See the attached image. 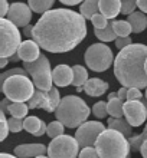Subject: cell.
<instances>
[{"instance_id":"27","label":"cell","mask_w":147,"mask_h":158,"mask_svg":"<svg viewBox=\"0 0 147 158\" xmlns=\"http://www.w3.org/2000/svg\"><path fill=\"white\" fill-rule=\"evenodd\" d=\"M29 109V105H26L25 102H12L9 106V114L16 118H25Z\"/></svg>"},{"instance_id":"54","label":"cell","mask_w":147,"mask_h":158,"mask_svg":"<svg viewBox=\"0 0 147 158\" xmlns=\"http://www.w3.org/2000/svg\"><path fill=\"white\" fill-rule=\"evenodd\" d=\"M127 158H131V155H130V154H128V155H127Z\"/></svg>"},{"instance_id":"48","label":"cell","mask_w":147,"mask_h":158,"mask_svg":"<svg viewBox=\"0 0 147 158\" xmlns=\"http://www.w3.org/2000/svg\"><path fill=\"white\" fill-rule=\"evenodd\" d=\"M107 98H108V101L114 99V98H118V92H111V94H110V95L107 96Z\"/></svg>"},{"instance_id":"18","label":"cell","mask_w":147,"mask_h":158,"mask_svg":"<svg viewBox=\"0 0 147 158\" xmlns=\"http://www.w3.org/2000/svg\"><path fill=\"white\" fill-rule=\"evenodd\" d=\"M100 12L107 19H115L121 13V0H100Z\"/></svg>"},{"instance_id":"16","label":"cell","mask_w":147,"mask_h":158,"mask_svg":"<svg viewBox=\"0 0 147 158\" xmlns=\"http://www.w3.org/2000/svg\"><path fill=\"white\" fill-rule=\"evenodd\" d=\"M48 152L43 144H22L15 148V155L19 158H35Z\"/></svg>"},{"instance_id":"14","label":"cell","mask_w":147,"mask_h":158,"mask_svg":"<svg viewBox=\"0 0 147 158\" xmlns=\"http://www.w3.org/2000/svg\"><path fill=\"white\" fill-rule=\"evenodd\" d=\"M17 55L20 56V60L23 62H33L41 56V46L36 40L28 39L20 43L17 49Z\"/></svg>"},{"instance_id":"45","label":"cell","mask_w":147,"mask_h":158,"mask_svg":"<svg viewBox=\"0 0 147 158\" xmlns=\"http://www.w3.org/2000/svg\"><path fill=\"white\" fill-rule=\"evenodd\" d=\"M140 154L143 155V158H147V138L144 139L143 145H141V150H140Z\"/></svg>"},{"instance_id":"32","label":"cell","mask_w":147,"mask_h":158,"mask_svg":"<svg viewBox=\"0 0 147 158\" xmlns=\"http://www.w3.org/2000/svg\"><path fill=\"white\" fill-rule=\"evenodd\" d=\"M91 22H93V25H94V27H95V29H104L105 26L108 25L110 19H107L102 13L98 12L97 15H94V16H93Z\"/></svg>"},{"instance_id":"8","label":"cell","mask_w":147,"mask_h":158,"mask_svg":"<svg viewBox=\"0 0 147 158\" xmlns=\"http://www.w3.org/2000/svg\"><path fill=\"white\" fill-rule=\"evenodd\" d=\"M85 63L94 72H104L114 63L113 50L104 43H94L85 52Z\"/></svg>"},{"instance_id":"19","label":"cell","mask_w":147,"mask_h":158,"mask_svg":"<svg viewBox=\"0 0 147 158\" xmlns=\"http://www.w3.org/2000/svg\"><path fill=\"white\" fill-rule=\"evenodd\" d=\"M108 128H113V129H117V131H120V132H123L124 135H126L127 138L133 137V125L127 121V118H114L111 117L108 119Z\"/></svg>"},{"instance_id":"24","label":"cell","mask_w":147,"mask_h":158,"mask_svg":"<svg viewBox=\"0 0 147 158\" xmlns=\"http://www.w3.org/2000/svg\"><path fill=\"white\" fill-rule=\"evenodd\" d=\"M41 127H42V119L38 117H26L25 118V124H23V128L25 131H28L29 134L38 137L39 131H41Z\"/></svg>"},{"instance_id":"12","label":"cell","mask_w":147,"mask_h":158,"mask_svg":"<svg viewBox=\"0 0 147 158\" xmlns=\"http://www.w3.org/2000/svg\"><path fill=\"white\" fill-rule=\"evenodd\" d=\"M124 117L133 127H140L147 121V108L143 101H126L124 102Z\"/></svg>"},{"instance_id":"28","label":"cell","mask_w":147,"mask_h":158,"mask_svg":"<svg viewBox=\"0 0 147 158\" xmlns=\"http://www.w3.org/2000/svg\"><path fill=\"white\" fill-rule=\"evenodd\" d=\"M114 30L117 36H130L133 27L128 20H114Z\"/></svg>"},{"instance_id":"39","label":"cell","mask_w":147,"mask_h":158,"mask_svg":"<svg viewBox=\"0 0 147 158\" xmlns=\"http://www.w3.org/2000/svg\"><path fill=\"white\" fill-rule=\"evenodd\" d=\"M143 99V94L140 92L139 88H128V98L127 101H140Z\"/></svg>"},{"instance_id":"15","label":"cell","mask_w":147,"mask_h":158,"mask_svg":"<svg viewBox=\"0 0 147 158\" xmlns=\"http://www.w3.org/2000/svg\"><path fill=\"white\" fill-rule=\"evenodd\" d=\"M52 78H54V85L59 88H67L72 85L74 81V69L68 65H58L52 71Z\"/></svg>"},{"instance_id":"51","label":"cell","mask_w":147,"mask_h":158,"mask_svg":"<svg viewBox=\"0 0 147 158\" xmlns=\"http://www.w3.org/2000/svg\"><path fill=\"white\" fill-rule=\"evenodd\" d=\"M35 158H50L49 155H48V157H45V155H39V157H35Z\"/></svg>"},{"instance_id":"38","label":"cell","mask_w":147,"mask_h":158,"mask_svg":"<svg viewBox=\"0 0 147 158\" xmlns=\"http://www.w3.org/2000/svg\"><path fill=\"white\" fill-rule=\"evenodd\" d=\"M133 43V40H131L130 36H117V39H115V46H117V49H124L126 46L131 45Z\"/></svg>"},{"instance_id":"46","label":"cell","mask_w":147,"mask_h":158,"mask_svg":"<svg viewBox=\"0 0 147 158\" xmlns=\"http://www.w3.org/2000/svg\"><path fill=\"white\" fill-rule=\"evenodd\" d=\"M9 63V58H0V68H4Z\"/></svg>"},{"instance_id":"11","label":"cell","mask_w":147,"mask_h":158,"mask_svg":"<svg viewBox=\"0 0 147 158\" xmlns=\"http://www.w3.org/2000/svg\"><path fill=\"white\" fill-rule=\"evenodd\" d=\"M102 131H105V127L100 121H85L84 124H81L78 127L75 132V138L80 142L81 148L95 147V142Z\"/></svg>"},{"instance_id":"25","label":"cell","mask_w":147,"mask_h":158,"mask_svg":"<svg viewBox=\"0 0 147 158\" xmlns=\"http://www.w3.org/2000/svg\"><path fill=\"white\" fill-rule=\"evenodd\" d=\"M108 114L114 118L124 117V101L120 98H114L108 101Z\"/></svg>"},{"instance_id":"47","label":"cell","mask_w":147,"mask_h":158,"mask_svg":"<svg viewBox=\"0 0 147 158\" xmlns=\"http://www.w3.org/2000/svg\"><path fill=\"white\" fill-rule=\"evenodd\" d=\"M0 158H19V157L12 155V154H7V152H2V154H0Z\"/></svg>"},{"instance_id":"20","label":"cell","mask_w":147,"mask_h":158,"mask_svg":"<svg viewBox=\"0 0 147 158\" xmlns=\"http://www.w3.org/2000/svg\"><path fill=\"white\" fill-rule=\"evenodd\" d=\"M127 20L130 22L131 27H133V33H141L147 27V16L144 12H133L128 15Z\"/></svg>"},{"instance_id":"10","label":"cell","mask_w":147,"mask_h":158,"mask_svg":"<svg viewBox=\"0 0 147 158\" xmlns=\"http://www.w3.org/2000/svg\"><path fill=\"white\" fill-rule=\"evenodd\" d=\"M61 95L56 86H52L49 91L36 89L33 96L28 101L30 109H45L46 112H55L61 104Z\"/></svg>"},{"instance_id":"3","label":"cell","mask_w":147,"mask_h":158,"mask_svg":"<svg viewBox=\"0 0 147 158\" xmlns=\"http://www.w3.org/2000/svg\"><path fill=\"white\" fill-rule=\"evenodd\" d=\"M91 109L84 99L75 95H67L55 111V117L68 128H78L88 119Z\"/></svg>"},{"instance_id":"33","label":"cell","mask_w":147,"mask_h":158,"mask_svg":"<svg viewBox=\"0 0 147 158\" xmlns=\"http://www.w3.org/2000/svg\"><path fill=\"white\" fill-rule=\"evenodd\" d=\"M137 7V0H121V13L123 15H131L133 12H136Z\"/></svg>"},{"instance_id":"40","label":"cell","mask_w":147,"mask_h":158,"mask_svg":"<svg viewBox=\"0 0 147 158\" xmlns=\"http://www.w3.org/2000/svg\"><path fill=\"white\" fill-rule=\"evenodd\" d=\"M12 102H13V101H10L7 96H6V98L0 102V111H3L4 114L9 112V106H10V104H12Z\"/></svg>"},{"instance_id":"42","label":"cell","mask_w":147,"mask_h":158,"mask_svg":"<svg viewBox=\"0 0 147 158\" xmlns=\"http://www.w3.org/2000/svg\"><path fill=\"white\" fill-rule=\"evenodd\" d=\"M137 7H139L141 12L147 13V0H137Z\"/></svg>"},{"instance_id":"26","label":"cell","mask_w":147,"mask_h":158,"mask_svg":"<svg viewBox=\"0 0 147 158\" xmlns=\"http://www.w3.org/2000/svg\"><path fill=\"white\" fill-rule=\"evenodd\" d=\"M55 0H28V4L35 13H45L50 10Z\"/></svg>"},{"instance_id":"1","label":"cell","mask_w":147,"mask_h":158,"mask_svg":"<svg viewBox=\"0 0 147 158\" xmlns=\"http://www.w3.org/2000/svg\"><path fill=\"white\" fill-rule=\"evenodd\" d=\"M81 13L69 9H54L42 13L33 27L32 38L50 53H65L87 36V23Z\"/></svg>"},{"instance_id":"37","label":"cell","mask_w":147,"mask_h":158,"mask_svg":"<svg viewBox=\"0 0 147 158\" xmlns=\"http://www.w3.org/2000/svg\"><path fill=\"white\" fill-rule=\"evenodd\" d=\"M78 158H100V155L95 147H85V148H81Z\"/></svg>"},{"instance_id":"7","label":"cell","mask_w":147,"mask_h":158,"mask_svg":"<svg viewBox=\"0 0 147 158\" xmlns=\"http://www.w3.org/2000/svg\"><path fill=\"white\" fill-rule=\"evenodd\" d=\"M0 36H2V45H0V58H10L15 55L20 46V32L17 26L10 22L7 17L0 19Z\"/></svg>"},{"instance_id":"31","label":"cell","mask_w":147,"mask_h":158,"mask_svg":"<svg viewBox=\"0 0 147 158\" xmlns=\"http://www.w3.org/2000/svg\"><path fill=\"white\" fill-rule=\"evenodd\" d=\"M93 114H94V117L100 118V119H102V118H105L107 115H110L108 114V102H105V101L97 102V104L93 106Z\"/></svg>"},{"instance_id":"36","label":"cell","mask_w":147,"mask_h":158,"mask_svg":"<svg viewBox=\"0 0 147 158\" xmlns=\"http://www.w3.org/2000/svg\"><path fill=\"white\" fill-rule=\"evenodd\" d=\"M13 75H28V72H26L25 68H23V69H22V68H13L10 71H6L4 73H2V76H0V83L3 85L4 81Z\"/></svg>"},{"instance_id":"30","label":"cell","mask_w":147,"mask_h":158,"mask_svg":"<svg viewBox=\"0 0 147 158\" xmlns=\"http://www.w3.org/2000/svg\"><path fill=\"white\" fill-rule=\"evenodd\" d=\"M63 131H65V125H63L59 119L48 124V131H46L48 137L56 138V137H59V135H63Z\"/></svg>"},{"instance_id":"21","label":"cell","mask_w":147,"mask_h":158,"mask_svg":"<svg viewBox=\"0 0 147 158\" xmlns=\"http://www.w3.org/2000/svg\"><path fill=\"white\" fill-rule=\"evenodd\" d=\"M100 12V0H84L81 3L80 13L85 19H93L94 15H97Z\"/></svg>"},{"instance_id":"6","label":"cell","mask_w":147,"mask_h":158,"mask_svg":"<svg viewBox=\"0 0 147 158\" xmlns=\"http://www.w3.org/2000/svg\"><path fill=\"white\" fill-rule=\"evenodd\" d=\"M23 68L26 69L28 75L32 78L36 89L49 91L52 88V83H54L52 69H50V63L45 55L41 53V56L33 62H23Z\"/></svg>"},{"instance_id":"2","label":"cell","mask_w":147,"mask_h":158,"mask_svg":"<svg viewBox=\"0 0 147 158\" xmlns=\"http://www.w3.org/2000/svg\"><path fill=\"white\" fill-rule=\"evenodd\" d=\"M147 46L143 43H131L120 50L114 60V75L123 86L147 88L146 72Z\"/></svg>"},{"instance_id":"34","label":"cell","mask_w":147,"mask_h":158,"mask_svg":"<svg viewBox=\"0 0 147 158\" xmlns=\"http://www.w3.org/2000/svg\"><path fill=\"white\" fill-rule=\"evenodd\" d=\"M0 128H2V134H0V139L3 141L6 139L7 134L10 132V127H9V119L6 118L3 111H0Z\"/></svg>"},{"instance_id":"50","label":"cell","mask_w":147,"mask_h":158,"mask_svg":"<svg viewBox=\"0 0 147 158\" xmlns=\"http://www.w3.org/2000/svg\"><path fill=\"white\" fill-rule=\"evenodd\" d=\"M141 101H143V104L146 105V108H147V98H146V96H143V99H141Z\"/></svg>"},{"instance_id":"49","label":"cell","mask_w":147,"mask_h":158,"mask_svg":"<svg viewBox=\"0 0 147 158\" xmlns=\"http://www.w3.org/2000/svg\"><path fill=\"white\" fill-rule=\"evenodd\" d=\"M76 91H78V92H82V91H84V86H76Z\"/></svg>"},{"instance_id":"17","label":"cell","mask_w":147,"mask_h":158,"mask_svg":"<svg viewBox=\"0 0 147 158\" xmlns=\"http://www.w3.org/2000/svg\"><path fill=\"white\" fill-rule=\"evenodd\" d=\"M110 85L105 81L100 78H91L87 81V83L84 85V92L88 96L97 98V96H102L105 92L108 91Z\"/></svg>"},{"instance_id":"23","label":"cell","mask_w":147,"mask_h":158,"mask_svg":"<svg viewBox=\"0 0 147 158\" xmlns=\"http://www.w3.org/2000/svg\"><path fill=\"white\" fill-rule=\"evenodd\" d=\"M72 69H74L72 85H75V86H84L85 83H87V81H88V71L84 66H81V65H75V66H72Z\"/></svg>"},{"instance_id":"41","label":"cell","mask_w":147,"mask_h":158,"mask_svg":"<svg viewBox=\"0 0 147 158\" xmlns=\"http://www.w3.org/2000/svg\"><path fill=\"white\" fill-rule=\"evenodd\" d=\"M118 98L126 102L127 98H128V88H127V86H121V88H120V89H118Z\"/></svg>"},{"instance_id":"43","label":"cell","mask_w":147,"mask_h":158,"mask_svg":"<svg viewBox=\"0 0 147 158\" xmlns=\"http://www.w3.org/2000/svg\"><path fill=\"white\" fill-rule=\"evenodd\" d=\"M33 27H35V26L26 25L25 27H23V33H25V36H28V38H30V36L33 35Z\"/></svg>"},{"instance_id":"52","label":"cell","mask_w":147,"mask_h":158,"mask_svg":"<svg viewBox=\"0 0 147 158\" xmlns=\"http://www.w3.org/2000/svg\"><path fill=\"white\" fill-rule=\"evenodd\" d=\"M144 96H146V98H147V88H146V94H144Z\"/></svg>"},{"instance_id":"13","label":"cell","mask_w":147,"mask_h":158,"mask_svg":"<svg viewBox=\"0 0 147 158\" xmlns=\"http://www.w3.org/2000/svg\"><path fill=\"white\" fill-rule=\"evenodd\" d=\"M32 12H33V10L30 9L29 4L16 2V3L10 4L6 17H7L10 22H13L17 27H25V26L29 25L30 20H32Z\"/></svg>"},{"instance_id":"29","label":"cell","mask_w":147,"mask_h":158,"mask_svg":"<svg viewBox=\"0 0 147 158\" xmlns=\"http://www.w3.org/2000/svg\"><path fill=\"white\" fill-rule=\"evenodd\" d=\"M146 138H147V124H146V127H144V131L140 134V135H133V137L128 138L131 151H133V152H137V151L141 150V145H143V142Z\"/></svg>"},{"instance_id":"9","label":"cell","mask_w":147,"mask_h":158,"mask_svg":"<svg viewBox=\"0 0 147 158\" xmlns=\"http://www.w3.org/2000/svg\"><path fill=\"white\" fill-rule=\"evenodd\" d=\"M80 142L71 135H59L52 138L48 145V155L50 158H78L80 155Z\"/></svg>"},{"instance_id":"5","label":"cell","mask_w":147,"mask_h":158,"mask_svg":"<svg viewBox=\"0 0 147 158\" xmlns=\"http://www.w3.org/2000/svg\"><path fill=\"white\" fill-rule=\"evenodd\" d=\"M2 91L13 102H26L33 96L35 83L28 75H13L4 81Z\"/></svg>"},{"instance_id":"22","label":"cell","mask_w":147,"mask_h":158,"mask_svg":"<svg viewBox=\"0 0 147 158\" xmlns=\"http://www.w3.org/2000/svg\"><path fill=\"white\" fill-rule=\"evenodd\" d=\"M95 36L100 39L101 42H113L117 39V33L114 30V19H110L108 25L104 29H95Z\"/></svg>"},{"instance_id":"53","label":"cell","mask_w":147,"mask_h":158,"mask_svg":"<svg viewBox=\"0 0 147 158\" xmlns=\"http://www.w3.org/2000/svg\"><path fill=\"white\" fill-rule=\"evenodd\" d=\"M146 72H147V59H146Z\"/></svg>"},{"instance_id":"44","label":"cell","mask_w":147,"mask_h":158,"mask_svg":"<svg viewBox=\"0 0 147 158\" xmlns=\"http://www.w3.org/2000/svg\"><path fill=\"white\" fill-rule=\"evenodd\" d=\"M59 2L67 4V6H75V4H81L84 0H59Z\"/></svg>"},{"instance_id":"4","label":"cell","mask_w":147,"mask_h":158,"mask_svg":"<svg viewBox=\"0 0 147 158\" xmlns=\"http://www.w3.org/2000/svg\"><path fill=\"white\" fill-rule=\"evenodd\" d=\"M100 158H127L131 147L128 138L117 129L108 128L102 131L95 142Z\"/></svg>"},{"instance_id":"35","label":"cell","mask_w":147,"mask_h":158,"mask_svg":"<svg viewBox=\"0 0 147 158\" xmlns=\"http://www.w3.org/2000/svg\"><path fill=\"white\" fill-rule=\"evenodd\" d=\"M23 124H25V119L22 118H16V117H12L9 119V127H10V132H20L23 128Z\"/></svg>"}]
</instances>
